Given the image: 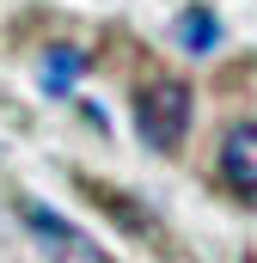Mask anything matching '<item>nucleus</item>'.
<instances>
[{
  "label": "nucleus",
  "mask_w": 257,
  "mask_h": 263,
  "mask_svg": "<svg viewBox=\"0 0 257 263\" xmlns=\"http://www.w3.org/2000/svg\"><path fill=\"white\" fill-rule=\"evenodd\" d=\"M178 43H184L190 55H208V49L221 43V18H214V12H202V6L178 12Z\"/></svg>",
  "instance_id": "obj_4"
},
{
  "label": "nucleus",
  "mask_w": 257,
  "mask_h": 263,
  "mask_svg": "<svg viewBox=\"0 0 257 263\" xmlns=\"http://www.w3.org/2000/svg\"><path fill=\"white\" fill-rule=\"evenodd\" d=\"M221 178H227V190L239 202L257 208V123L227 129V141H221Z\"/></svg>",
  "instance_id": "obj_3"
},
{
  "label": "nucleus",
  "mask_w": 257,
  "mask_h": 263,
  "mask_svg": "<svg viewBox=\"0 0 257 263\" xmlns=\"http://www.w3.org/2000/svg\"><path fill=\"white\" fill-rule=\"evenodd\" d=\"M80 67H86L80 49H49V55H43V86H49V92H74V73H80Z\"/></svg>",
  "instance_id": "obj_5"
},
{
  "label": "nucleus",
  "mask_w": 257,
  "mask_h": 263,
  "mask_svg": "<svg viewBox=\"0 0 257 263\" xmlns=\"http://www.w3.org/2000/svg\"><path fill=\"white\" fill-rule=\"evenodd\" d=\"M19 214H25L31 239L43 245V257H49V263H104V257H98V245H92L86 233H74V227H67L62 214H49L43 202H25Z\"/></svg>",
  "instance_id": "obj_2"
},
{
  "label": "nucleus",
  "mask_w": 257,
  "mask_h": 263,
  "mask_svg": "<svg viewBox=\"0 0 257 263\" xmlns=\"http://www.w3.org/2000/svg\"><path fill=\"white\" fill-rule=\"evenodd\" d=\"M190 110H196V92H190V80H178V73H153L135 92V123H141V141L153 153H178L184 147Z\"/></svg>",
  "instance_id": "obj_1"
}]
</instances>
